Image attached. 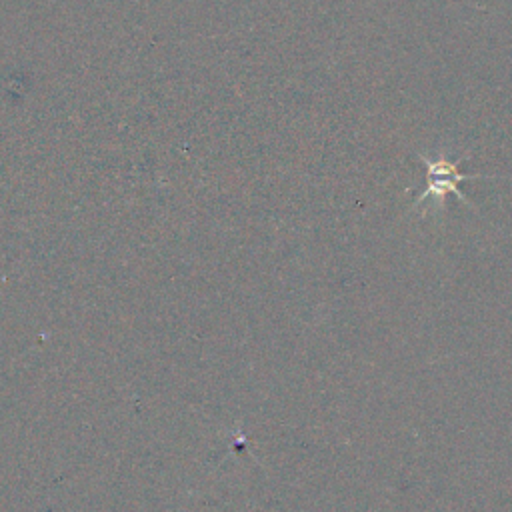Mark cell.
I'll return each instance as SVG.
<instances>
[{
	"mask_svg": "<svg viewBox=\"0 0 512 512\" xmlns=\"http://www.w3.org/2000/svg\"><path fill=\"white\" fill-rule=\"evenodd\" d=\"M424 166H426V188L424 192L416 198L414 208L420 206L426 200L436 202L438 206H442L444 198L448 194H456L460 200L466 202V196L460 192L458 184L472 180V178H482L478 174H462L458 170L460 160H450V156L446 152H438L434 156H420Z\"/></svg>",
	"mask_w": 512,
	"mask_h": 512,
	"instance_id": "6da1fadb",
	"label": "cell"
}]
</instances>
